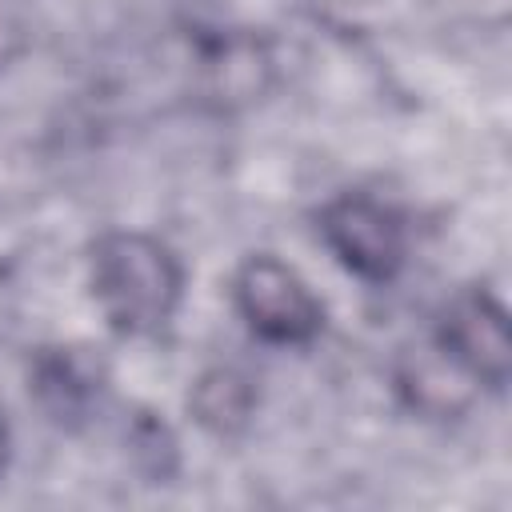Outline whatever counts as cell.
Returning a JSON list of instances; mask_svg holds the SVG:
<instances>
[{"mask_svg":"<svg viewBox=\"0 0 512 512\" xmlns=\"http://www.w3.org/2000/svg\"><path fill=\"white\" fill-rule=\"evenodd\" d=\"M88 288L112 332L144 340L172 324L184 300V268L164 240L116 228L88 248Z\"/></svg>","mask_w":512,"mask_h":512,"instance_id":"cell-1","label":"cell"},{"mask_svg":"<svg viewBox=\"0 0 512 512\" xmlns=\"http://www.w3.org/2000/svg\"><path fill=\"white\" fill-rule=\"evenodd\" d=\"M32 388H36V396L44 400V408L56 420H76V416H84L100 400L96 364L84 360L72 348H60V352L40 356L36 360V384Z\"/></svg>","mask_w":512,"mask_h":512,"instance_id":"cell-5","label":"cell"},{"mask_svg":"<svg viewBox=\"0 0 512 512\" xmlns=\"http://www.w3.org/2000/svg\"><path fill=\"white\" fill-rule=\"evenodd\" d=\"M232 308L244 328L272 348H304L324 332L320 296L272 252H256L232 272Z\"/></svg>","mask_w":512,"mask_h":512,"instance_id":"cell-2","label":"cell"},{"mask_svg":"<svg viewBox=\"0 0 512 512\" xmlns=\"http://www.w3.org/2000/svg\"><path fill=\"white\" fill-rule=\"evenodd\" d=\"M432 348L464 384H480L500 392L512 368V340H508V312L488 288L456 292L432 332Z\"/></svg>","mask_w":512,"mask_h":512,"instance_id":"cell-4","label":"cell"},{"mask_svg":"<svg viewBox=\"0 0 512 512\" xmlns=\"http://www.w3.org/2000/svg\"><path fill=\"white\" fill-rule=\"evenodd\" d=\"M188 404L200 428H208L212 436H236L256 412V388L236 368H212L196 380Z\"/></svg>","mask_w":512,"mask_h":512,"instance_id":"cell-6","label":"cell"},{"mask_svg":"<svg viewBox=\"0 0 512 512\" xmlns=\"http://www.w3.org/2000/svg\"><path fill=\"white\" fill-rule=\"evenodd\" d=\"M316 232L340 268L364 284H392L408 260V228L400 212L368 192L332 196L316 216Z\"/></svg>","mask_w":512,"mask_h":512,"instance_id":"cell-3","label":"cell"},{"mask_svg":"<svg viewBox=\"0 0 512 512\" xmlns=\"http://www.w3.org/2000/svg\"><path fill=\"white\" fill-rule=\"evenodd\" d=\"M4 464H8V428L0 420V472H4Z\"/></svg>","mask_w":512,"mask_h":512,"instance_id":"cell-7","label":"cell"}]
</instances>
